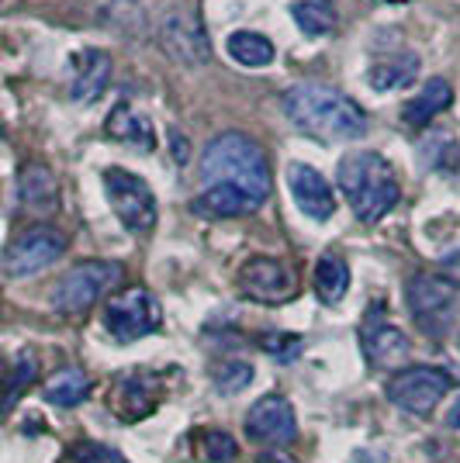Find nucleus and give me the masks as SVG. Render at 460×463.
Wrapping results in <instances>:
<instances>
[{"label": "nucleus", "instance_id": "obj_1", "mask_svg": "<svg viewBox=\"0 0 460 463\" xmlns=\"http://www.w3.org/2000/svg\"><path fill=\"white\" fill-rule=\"evenodd\" d=\"M201 180L208 187H232L260 208L270 197V163L264 149L243 132H222L201 153Z\"/></svg>", "mask_w": 460, "mask_h": 463}, {"label": "nucleus", "instance_id": "obj_35", "mask_svg": "<svg viewBox=\"0 0 460 463\" xmlns=\"http://www.w3.org/2000/svg\"><path fill=\"white\" fill-rule=\"evenodd\" d=\"M457 346H460V343H457Z\"/></svg>", "mask_w": 460, "mask_h": 463}, {"label": "nucleus", "instance_id": "obj_34", "mask_svg": "<svg viewBox=\"0 0 460 463\" xmlns=\"http://www.w3.org/2000/svg\"><path fill=\"white\" fill-rule=\"evenodd\" d=\"M384 4H402V0H384Z\"/></svg>", "mask_w": 460, "mask_h": 463}, {"label": "nucleus", "instance_id": "obj_6", "mask_svg": "<svg viewBox=\"0 0 460 463\" xmlns=\"http://www.w3.org/2000/svg\"><path fill=\"white\" fill-rule=\"evenodd\" d=\"M104 191L111 201V212L132 235H146L156 225V197L142 176L129 174L121 166H111L104 174Z\"/></svg>", "mask_w": 460, "mask_h": 463}, {"label": "nucleus", "instance_id": "obj_28", "mask_svg": "<svg viewBox=\"0 0 460 463\" xmlns=\"http://www.w3.org/2000/svg\"><path fill=\"white\" fill-rule=\"evenodd\" d=\"M253 384V367L246 360H229L222 364V370L215 373V391L218 394H239Z\"/></svg>", "mask_w": 460, "mask_h": 463}, {"label": "nucleus", "instance_id": "obj_29", "mask_svg": "<svg viewBox=\"0 0 460 463\" xmlns=\"http://www.w3.org/2000/svg\"><path fill=\"white\" fill-rule=\"evenodd\" d=\"M35 377H39V360H35L32 353H18L14 370H11V384H7V408L18 405L21 391H24V387H32Z\"/></svg>", "mask_w": 460, "mask_h": 463}, {"label": "nucleus", "instance_id": "obj_30", "mask_svg": "<svg viewBox=\"0 0 460 463\" xmlns=\"http://www.w3.org/2000/svg\"><path fill=\"white\" fill-rule=\"evenodd\" d=\"M70 460L73 463H129L118 449H111V446H104V443H94V439H83V443L73 446V449H70Z\"/></svg>", "mask_w": 460, "mask_h": 463}, {"label": "nucleus", "instance_id": "obj_2", "mask_svg": "<svg viewBox=\"0 0 460 463\" xmlns=\"http://www.w3.org/2000/svg\"><path fill=\"white\" fill-rule=\"evenodd\" d=\"M288 118L315 138H360L367 132V115L357 100H350L343 90L329 83H294L284 94Z\"/></svg>", "mask_w": 460, "mask_h": 463}, {"label": "nucleus", "instance_id": "obj_7", "mask_svg": "<svg viewBox=\"0 0 460 463\" xmlns=\"http://www.w3.org/2000/svg\"><path fill=\"white\" fill-rule=\"evenodd\" d=\"M450 387H454V377L446 370L408 367L388 381L384 394H388L391 405H398L408 415H429L450 394Z\"/></svg>", "mask_w": 460, "mask_h": 463}, {"label": "nucleus", "instance_id": "obj_17", "mask_svg": "<svg viewBox=\"0 0 460 463\" xmlns=\"http://www.w3.org/2000/svg\"><path fill=\"white\" fill-rule=\"evenodd\" d=\"M450 104H454V87L443 77H433L422 83V90L412 97V100H405L402 121L408 128H422V125H429L433 118H440Z\"/></svg>", "mask_w": 460, "mask_h": 463}, {"label": "nucleus", "instance_id": "obj_18", "mask_svg": "<svg viewBox=\"0 0 460 463\" xmlns=\"http://www.w3.org/2000/svg\"><path fill=\"white\" fill-rule=\"evenodd\" d=\"M156 402H159V384L149 381L146 373H129V377L118 381L115 408L121 411V419H129V422L146 419L156 408Z\"/></svg>", "mask_w": 460, "mask_h": 463}, {"label": "nucleus", "instance_id": "obj_10", "mask_svg": "<svg viewBox=\"0 0 460 463\" xmlns=\"http://www.w3.org/2000/svg\"><path fill=\"white\" fill-rule=\"evenodd\" d=\"M159 45H163V52L173 59V62H180V66H205L211 59V45H208V35H205V28H201V21L187 14V11H173L163 18L159 24Z\"/></svg>", "mask_w": 460, "mask_h": 463}, {"label": "nucleus", "instance_id": "obj_32", "mask_svg": "<svg viewBox=\"0 0 460 463\" xmlns=\"http://www.w3.org/2000/svg\"><path fill=\"white\" fill-rule=\"evenodd\" d=\"M440 267H443V277H446L450 284H457V288H460V250L446 252V256L440 260Z\"/></svg>", "mask_w": 460, "mask_h": 463}, {"label": "nucleus", "instance_id": "obj_4", "mask_svg": "<svg viewBox=\"0 0 460 463\" xmlns=\"http://www.w3.org/2000/svg\"><path fill=\"white\" fill-rule=\"evenodd\" d=\"M121 284V267L108 263V260H91L80 263L70 273H62L53 288V308L62 315H83L91 311L111 290Z\"/></svg>", "mask_w": 460, "mask_h": 463}, {"label": "nucleus", "instance_id": "obj_33", "mask_svg": "<svg viewBox=\"0 0 460 463\" xmlns=\"http://www.w3.org/2000/svg\"><path fill=\"white\" fill-rule=\"evenodd\" d=\"M446 422L454 425V429H460V402L454 408H450V415H446Z\"/></svg>", "mask_w": 460, "mask_h": 463}, {"label": "nucleus", "instance_id": "obj_3", "mask_svg": "<svg viewBox=\"0 0 460 463\" xmlns=\"http://www.w3.org/2000/svg\"><path fill=\"white\" fill-rule=\"evenodd\" d=\"M336 180H340V191L346 194L353 214L367 225L381 222L402 197L388 159L378 153H367V149L346 153L340 159V166H336Z\"/></svg>", "mask_w": 460, "mask_h": 463}, {"label": "nucleus", "instance_id": "obj_22", "mask_svg": "<svg viewBox=\"0 0 460 463\" xmlns=\"http://www.w3.org/2000/svg\"><path fill=\"white\" fill-rule=\"evenodd\" d=\"M45 402L49 405H56V408H77L87 394H91V377L83 373V370L77 367H66V370H59L56 377L45 384Z\"/></svg>", "mask_w": 460, "mask_h": 463}, {"label": "nucleus", "instance_id": "obj_24", "mask_svg": "<svg viewBox=\"0 0 460 463\" xmlns=\"http://www.w3.org/2000/svg\"><path fill=\"white\" fill-rule=\"evenodd\" d=\"M225 49H229V56L239 62V66H250V70H264L273 62V42L264 39V35H256V32H235L229 35L225 42Z\"/></svg>", "mask_w": 460, "mask_h": 463}, {"label": "nucleus", "instance_id": "obj_11", "mask_svg": "<svg viewBox=\"0 0 460 463\" xmlns=\"http://www.w3.org/2000/svg\"><path fill=\"white\" fill-rule=\"evenodd\" d=\"M239 290L260 305H281L294 294V273L273 256H253L239 270Z\"/></svg>", "mask_w": 460, "mask_h": 463}, {"label": "nucleus", "instance_id": "obj_23", "mask_svg": "<svg viewBox=\"0 0 460 463\" xmlns=\"http://www.w3.org/2000/svg\"><path fill=\"white\" fill-rule=\"evenodd\" d=\"M291 14H294V24L305 32L308 39H326L336 28V11H332L329 0H294Z\"/></svg>", "mask_w": 460, "mask_h": 463}, {"label": "nucleus", "instance_id": "obj_16", "mask_svg": "<svg viewBox=\"0 0 460 463\" xmlns=\"http://www.w3.org/2000/svg\"><path fill=\"white\" fill-rule=\"evenodd\" d=\"M18 197L28 212L49 214L59 208V180L45 163H28L21 166L18 176Z\"/></svg>", "mask_w": 460, "mask_h": 463}, {"label": "nucleus", "instance_id": "obj_13", "mask_svg": "<svg viewBox=\"0 0 460 463\" xmlns=\"http://www.w3.org/2000/svg\"><path fill=\"white\" fill-rule=\"evenodd\" d=\"M288 184L291 194L298 201V208L315 218V222H326L336 212V197H332V187L329 180L315 166H305V163H291L288 166Z\"/></svg>", "mask_w": 460, "mask_h": 463}, {"label": "nucleus", "instance_id": "obj_15", "mask_svg": "<svg viewBox=\"0 0 460 463\" xmlns=\"http://www.w3.org/2000/svg\"><path fill=\"white\" fill-rule=\"evenodd\" d=\"M108 83H111V56L101 49H83V56H77L70 97L77 104H94L97 97L108 90Z\"/></svg>", "mask_w": 460, "mask_h": 463}, {"label": "nucleus", "instance_id": "obj_31", "mask_svg": "<svg viewBox=\"0 0 460 463\" xmlns=\"http://www.w3.org/2000/svg\"><path fill=\"white\" fill-rule=\"evenodd\" d=\"M264 346H267V353L281 356V360H294L298 349H302V339H298V335H267Z\"/></svg>", "mask_w": 460, "mask_h": 463}, {"label": "nucleus", "instance_id": "obj_8", "mask_svg": "<svg viewBox=\"0 0 460 463\" xmlns=\"http://www.w3.org/2000/svg\"><path fill=\"white\" fill-rule=\"evenodd\" d=\"M163 322V311L149 290L129 288L115 294L104 308V328L115 335L118 343H135V339H146L153 335Z\"/></svg>", "mask_w": 460, "mask_h": 463}, {"label": "nucleus", "instance_id": "obj_9", "mask_svg": "<svg viewBox=\"0 0 460 463\" xmlns=\"http://www.w3.org/2000/svg\"><path fill=\"white\" fill-rule=\"evenodd\" d=\"M66 252V235L49 225H35V229L21 232L18 239L4 252V273L11 280L21 277H35L45 267H53L59 256Z\"/></svg>", "mask_w": 460, "mask_h": 463}, {"label": "nucleus", "instance_id": "obj_20", "mask_svg": "<svg viewBox=\"0 0 460 463\" xmlns=\"http://www.w3.org/2000/svg\"><path fill=\"white\" fill-rule=\"evenodd\" d=\"M416 73H419V56H412V52H402V56H388L381 59L378 66H370V87L374 90H381V94H388V90H402V87H408L412 80H416Z\"/></svg>", "mask_w": 460, "mask_h": 463}, {"label": "nucleus", "instance_id": "obj_25", "mask_svg": "<svg viewBox=\"0 0 460 463\" xmlns=\"http://www.w3.org/2000/svg\"><path fill=\"white\" fill-rule=\"evenodd\" d=\"M422 163L436 174H457L460 170V146L450 132H433L419 142Z\"/></svg>", "mask_w": 460, "mask_h": 463}, {"label": "nucleus", "instance_id": "obj_14", "mask_svg": "<svg viewBox=\"0 0 460 463\" xmlns=\"http://www.w3.org/2000/svg\"><path fill=\"white\" fill-rule=\"evenodd\" d=\"M360 343H364V356L370 360V367H381V370L398 367V364L408 360V353H412V343H408V335H405L402 328L378 322V318H370L364 326Z\"/></svg>", "mask_w": 460, "mask_h": 463}, {"label": "nucleus", "instance_id": "obj_12", "mask_svg": "<svg viewBox=\"0 0 460 463\" xmlns=\"http://www.w3.org/2000/svg\"><path fill=\"white\" fill-rule=\"evenodd\" d=\"M246 432H250V439L267 443V446L294 443V436H298L294 408H291L284 398H277V394L260 398V402L246 411Z\"/></svg>", "mask_w": 460, "mask_h": 463}, {"label": "nucleus", "instance_id": "obj_5", "mask_svg": "<svg viewBox=\"0 0 460 463\" xmlns=\"http://www.w3.org/2000/svg\"><path fill=\"white\" fill-rule=\"evenodd\" d=\"M405 298H408L412 318L419 322L426 335H433V339L446 335V328L454 326V315H457V290L446 277L416 273L405 288Z\"/></svg>", "mask_w": 460, "mask_h": 463}, {"label": "nucleus", "instance_id": "obj_27", "mask_svg": "<svg viewBox=\"0 0 460 463\" xmlns=\"http://www.w3.org/2000/svg\"><path fill=\"white\" fill-rule=\"evenodd\" d=\"M194 449H197V457L205 463H229L239 453L235 439H232L229 432H222V429H201L197 439H194Z\"/></svg>", "mask_w": 460, "mask_h": 463}, {"label": "nucleus", "instance_id": "obj_26", "mask_svg": "<svg viewBox=\"0 0 460 463\" xmlns=\"http://www.w3.org/2000/svg\"><path fill=\"white\" fill-rule=\"evenodd\" d=\"M346 288H350V267H346V260L326 252L319 260V267H315V290H319V298L326 305H340Z\"/></svg>", "mask_w": 460, "mask_h": 463}, {"label": "nucleus", "instance_id": "obj_19", "mask_svg": "<svg viewBox=\"0 0 460 463\" xmlns=\"http://www.w3.org/2000/svg\"><path fill=\"white\" fill-rule=\"evenodd\" d=\"M108 136L115 142H129V146H142L146 153L156 149V136H153V121L146 115H139L129 104H118L111 118H108Z\"/></svg>", "mask_w": 460, "mask_h": 463}, {"label": "nucleus", "instance_id": "obj_21", "mask_svg": "<svg viewBox=\"0 0 460 463\" xmlns=\"http://www.w3.org/2000/svg\"><path fill=\"white\" fill-rule=\"evenodd\" d=\"M194 212L208 214V218H239V214L256 212V204L232 187H205V194L194 201Z\"/></svg>", "mask_w": 460, "mask_h": 463}]
</instances>
